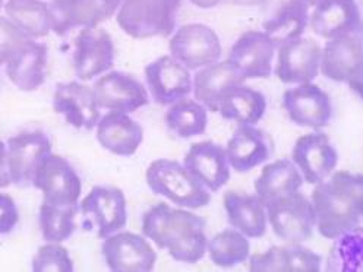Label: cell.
I'll use <instances>...</instances> for the list:
<instances>
[{
  "label": "cell",
  "mask_w": 363,
  "mask_h": 272,
  "mask_svg": "<svg viewBox=\"0 0 363 272\" xmlns=\"http://www.w3.org/2000/svg\"><path fill=\"white\" fill-rule=\"evenodd\" d=\"M123 0H50L48 4L50 27L65 37L74 30L96 28L116 16Z\"/></svg>",
  "instance_id": "obj_5"
},
{
  "label": "cell",
  "mask_w": 363,
  "mask_h": 272,
  "mask_svg": "<svg viewBox=\"0 0 363 272\" xmlns=\"http://www.w3.org/2000/svg\"><path fill=\"white\" fill-rule=\"evenodd\" d=\"M6 16L30 38L40 40L52 33L48 4L43 0H6Z\"/></svg>",
  "instance_id": "obj_32"
},
{
  "label": "cell",
  "mask_w": 363,
  "mask_h": 272,
  "mask_svg": "<svg viewBox=\"0 0 363 272\" xmlns=\"http://www.w3.org/2000/svg\"><path fill=\"white\" fill-rule=\"evenodd\" d=\"M101 254L106 265L119 272L152 271L157 252L144 234L118 232L103 239Z\"/></svg>",
  "instance_id": "obj_12"
},
{
  "label": "cell",
  "mask_w": 363,
  "mask_h": 272,
  "mask_svg": "<svg viewBox=\"0 0 363 272\" xmlns=\"http://www.w3.org/2000/svg\"><path fill=\"white\" fill-rule=\"evenodd\" d=\"M147 185L155 193L188 210H199L211 202V192L185 167L170 158L154 160L145 173Z\"/></svg>",
  "instance_id": "obj_3"
},
{
  "label": "cell",
  "mask_w": 363,
  "mask_h": 272,
  "mask_svg": "<svg viewBox=\"0 0 363 272\" xmlns=\"http://www.w3.org/2000/svg\"><path fill=\"white\" fill-rule=\"evenodd\" d=\"M30 41L33 38L21 31L8 16H0V64L12 60Z\"/></svg>",
  "instance_id": "obj_37"
},
{
  "label": "cell",
  "mask_w": 363,
  "mask_h": 272,
  "mask_svg": "<svg viewBox=\"0 0 363 272\" xmlns=\"http://www.w3.org/2000/svg\"><path fill=\"white\" fill-rule=\"evenodd\" d=\"M291 162L299 169L303 181L315 186L335 171L338 154L328 135L316 130L296 141L291 151Z\"/></svg>",
  "instance_id": "obj_17"
},
{
  "label": "cell",
  "mask_w": 363,
  "mask_h": 272,
  "mask_svg": "<svg viewBox=\"0 0 363 272\" xmlns=\"http://www.w3.org/2000/svg\"><path fill=\"white\" fill-rule=\"evenodd\" d=\"M276 53L277 45L264 31L251 30L235 41L227 59L239 67L246 79H264L272 74Z\"/></svg>",
  "instance_id": "obj_19"
},
{
  "label": "cell",
  "mask_w": 363,
  "mask_h": 272,
  "mask_svg": "<svg viewBox=\"0 0 363 272\" xmlns=\"http://www.w3.org/2000/svg\"><path fill=\"white\" fill-rule=\"evenodd\" d=\"M246 82V76L239 67L227 60H218L194 75V98L210 111H218L220 103L230 91Z\"/></svg>",
  "instance_id": "obj_20"
},
{
  "label": "cell",
  "mask_w": 363,
  "mask_h": 272,
  "mask_svg": "<svg viewBox=\"0 0 363 272\" xmlns=\"http://www.w3.org/2000/svg\"><path fill=\"white\" fill-rule=\"evenodd\" d=\"M116 47L111 35L103 28H82L74 44V74L82 82L93 81L111 71Z\"/></svg>",
  "instance_id": "obj_10"
},
{
  "label": "cell",
  "mask_w": 363,
  "mask_h": 272,
  "mask_svg": "<svg viewBox=\"0 0 363 272\" xmlns=\"http://www.w3.org/2000/svg\"><path fill=\"white\" fill-rule=\"evenodd\" d=\"M184 164L210 192L224 188L232 176L225 148L213 141L191 145L184 158Z\"/></svg>",
  "instance_id": "obj_21"
},
{
  "label": "cell",
  "mask_w": 363,
  "mask_h": 272,
  "mask_svg": "<svg viewBox=\"0 0 363 272\" xmlns=\"http://www.w3.org/2000/svg\"><path fill=\"white\" fill-rule=\"evenodd\" d=\"M182 0H123L116 21L132 38L170 37L176 30Z\"/></svg>",
  "instance_id": "obj_4"
},
{
  "label": "cell",
  "mask_w": 363,
  "mask_h": 272,
  "mask_svg": "<svg viewBox=\"0 0 363 272\" xmlns=\"http://www.w3.org/2000/svg\"><path fill=\"white\" fill-rule=\"evenodd\" d=\"M316 229L325 239L343 236L362 222L363 174L334 171L312 192Z\"/></svg>",
  "instance_id": "obj_2"
},
{
  "label": "cell",
  "mask_w": 363,
  "mask_h": 272,
  "mask_svg": "<svg viewBox=\"0 0 363 272\" xmlns=\"http://www.w3.org/2000/svg\"><path fill=\"white\" fill-rule=\"evenodd\" d=\"M169 52L189 71H198L218 62L223 47L220 37L211 27L186 24L172 34Z\"/></svg>",
  "instance_id": "obj_8"
},
{
  "label": "cell",
  "mask_w": 363,
  "mask_h": 272,
  "mask_svg": "<svg viewBox=\"0 0 363 272\" xmlns=\"http://www.w3.org/2000/svg\"><path fill=\"white\" fill-rule=\"evenodd\" d=\"M223 203L227 220L233 229L249 239H259L267 233V207L257 193L249 195L229 191L224 193Z\"/></svg>",
  "instance_id": "obj_26"
},
{
  "label": "cell",
  "mask_w": 363,
  "mask_h": 272,
  "mask_svg": "<svg viewBox=\"0 0 363 272\" xmlns=\"http://www.w3.org/2000/svg\"><path fill=\"white\" fill-rule=\"evenodd\" d=\"M249 269L267 272H286L283 246H271L265 252L249 255Z\"/></svg>",
  "instance_id": "obj_39"
},
{
  "label": "cell",
  "mask_w": 363,
  "mask_h": 272,
  "mask_svg": "<svg viewBox=\"0 0 363 272\" xmlns=\"http://www.w3.org/2000/svg\"><path fill=\"white\" fill-rule=\"evenodd\" d=\"M5 2H6V0H0V11L4 9V6H5Z\"/></svg>",
  "instance_id": "obj_47"
},
{
  "label": "cell",
  "mask_w": 363,
  "mask_h": 272,
  "mask_svg": "<svg viewBox=\"0 0 363 272\" xmlns=\"http://www.w3.org/2000/svg\"><path fill=\"white\" fill-rule=\"evenodd\" d=\"M96 136L99 144L108 152L130 157L143 145L144 129L128 113L107 111L96 126Z\"/></svg>",
  "instance_id": "obj_23"
},
{
  "label": "cell",
  "mask_w": 363,
  "mask_h": 272,
  "mask_svg": "<svg viewBox=\"0 0 363 272\" xmlns=\"http://www.w3.org/2000/svg\"><path fill=\"white\" fill-rule=\"evenodd\" d=\"M283 108L298 126L320 130L333 118V103L325 91L313 82L294 85L284 91Z\"/></svg>",
  "instance_id": "obj_13"
},
{
  "label": "cell",
  "mask_w": 363,
  "mask_h": 272,
  "mask_svg": "<svg viewBox=\"0 0 363 272\" xmlns=\"http://www.w3.org/2000/svg\"><path fill=\"white\" fill-rule=\"evenodd\" d=\"M207 254L216 265L229 268L247 261L251 255V243L249 237L232 227L208 239Z\"/></svg>",
  "instance_id": "obj_34"
},
{
  "label": "cell",
  "mask_w": 363,
  "mask_h": 272,
  "mask_svg": "<svg viewBox=\"0 0 363 272\" xmlns=\"http://www.w3.org/2000/svg\"><path fill=\"white\" fill-rule=\"evenodd\" d=\"M11 185H12V180L9 173L6 144L0 141V189H6Z\"/></svg>",
  "instance_id": "obj_41"
},
{
  "label": "cell",
  "mask_w": 363,
  "mask_h": 272,
  "mask_svg": "<svg viewBox=\"0 0 363 272\" xmlns=\"http://www.w3.org/2000/svg\"><path fill=\"white\" fill-rule=\"evenodd\" d=\"M144 76L150 98L160 106L169 107L192 94L194 78L191 71L170 55L148 63Z\"/></svg>",
  "instance_id": "obj_11"
},
{
  "label": "cell",
  "mask_w": 363,
  "mask_h": 272,
  "mask_svg": "<svg viewBox=\"0 0 363 272\" xmlns=\"http://www.w3.org/2000/svg\"><path fill=\"white\" fill-rule=\"evenodd\" d=\"M224 148L232 170L239 173L262 166L271 155L267 133L255 125H239Z\"/></svg>",
  "instance_id": "obj_24"
},
{
  "label": "cell",
  "mask_w": 363,
  "mask_h": 272,
  "mask_svg": "<svg viewBox=\"0 0 363 272\" xmlns=\"http://www.w3.org/2000/svg\"><path fill=\"white\" fill-rule=\"evenodd\" d=\"M303 186V177L291 160L281 158L264 166L255 180V193L267 207L268 203L296 193Z\"/></svg>",
  "instance_id": "obj_28"
},
{
  "label": "cell",
  "mask_w": 363,
  "mask_h": 272,
  "mask_svg": "<svg viewBox=\"0 0 363 272\" xmlns=\"http://www.w3.org/2000/svg\"><path fill=\"white\" fill-rule=\"evenodd\" d=\"M267 217L274 234L287 243H303L316 229L312 200L301 192L268 203Z\"/></svg>",
  "instance_id": "obj_6"
},
{
  "label": "cell",
  "mask_w": 363,
  "mask_h": 272,
  "mask_svg": "<svg viewBox=\"0 0 363 272\" xmlns=\"http://www.w3.org/2000/svg\"><path fill=\"white\" fill-rule=\"evenodd\" d=\"M362 12L356 0H324L312 8L309 26L321 38L333 40L354 34Z\"/></svg>",
  "instance_id": "obj_22"
},
{
  "label": "cell",
  "mask_w": 363,
  "mask_h": 272,
  "mask_svg": "<svg viewBox=\"0 0 363 272\" xmlns=\"http://www.w3.org/2000/svg\"><path fill=\"white\" fill-rule=\"evenodd\" d=\"M207 221L184 208L157 203L143 215V234L174 261L195 264L207 255Z\"/></svg>",
  "instance_id": "obj_1"
},
{
  "label": "cell",
  "mask_w": 363,
  "mask_h": 272,
  "mask_svg": "<svg viewBox=\"0 0 363 272\" xmlns=\"http://www.w3.org/2000/svg\"><path fill=\"white\" fill-rule=\"evenodd\" d=\"M354 35H356V38L360 41V44L363 45V13H362V19H360V26H359V28L356 30Z\"/></svg>",
  "instance_id": "obj_45"
},
{
  "label": "cell",
  "mask_w": 363,
  "mask_h": 272,
  "mask_svg": "<svg viewBox=\"0 0 363 272\" xmlns=\"http://www.w3.org/2000/svg\"><path fill=\"white\" fill-rule=\"evenodd\" d=\"M101 110L130 113L150 103L147 86L130 74L108 71L91 85Z\"/></svg>",
  "instance_id": "obj_14"
},
{
  "label": "cell",
  "mask_w": 363,
  "mask_h": 272,
  "mask_svg": "<svg viewBox=\"0 0 363 272\" xmlns=\"http://www.w3.org/2000/svg\"><path fill=\"white\" fill-rule=\"evenodd\" d=\"M311 8L302 0H289L283 4L276 15L264 22L262 31L277 45L298 40L309 27Z\"/></svg>",
  "instance_id": "obj_29"
},
{
  "label": "cell",
  "mask_w": 363,
  "mask_h": 272,
  "mask_svg": "<svg viewBox=\"0 0 363 272\" xmlns=\"http://www.w3.org/2000/svg\"><path fill=\"white\" fill-rule=\"evenodd\" d=\"M360 214H362V220H363V200H362V207H360Z\"/></svg>",
  "instance_id": "obj_48"
},
{
  "label": "cell",
  "mask_w": 363,
  "mask_h": 272,
  "mask_svg": "<svg viewBox=\"0 0 363 272\" xmlns=\"http://www.w3.org/2000/svg\"><path fill=\"white\" fill-rule=\"evenodd\" d=\"M283 249L286 272H316L323 266V256L302 243H287Z\"/></svg>",
  "instance_id": "obj_38"
},
{
  "label": "cell",
  "mask_w": 363,
  "mask_h": 272,
  "mask_svg": "<svg viewBox=\"0 0 363 272\" xmlns=\"http://www.w3.org/2000/svg\"><path fill=\"white\" fill-rule=\"evenodd\" d=\"M189 2L201 9H211V8H216L217 5H220L223 0H189Z\"/></svg>",
  "instance_id": "obj_43"
},
{
  "label": "cell",
  "mask_w": 363,
  "mask_h": 272,
  "mask_svg": "<svg viewBox=\"0 0 363 272\" xmlns=\"http://www.w3.org/2000/svg\"><path fill=\"white\" fill-rule=\"evenodd\" d=\"M323 47L316 40L301 37L277 49L276 75L286 85L312 82L321 69Z\"/></svg>",
  "instance_id": "obj_18"
},
{
  "label": "cell",
  "mask_w": 363,
  "mask_h": 272,
  "mask_svg": "<svg viewBox=\"0 0 363 272\" xmlns=\"http://www.w3.org/2000/svg\"><path fill=\"white\" fill-rule=\"evenodd\" d=\"M164 122L167 129L182 140L206 133L208 126V110L195 98H182L169 106Z\"/></svg>",
  "instance_id": "obj_31"
},
{
  "label": "cell",
  "mask_w": 363,
  "mask_h": 272,
  "mask_svg": "<svg viewBox=\"0 0 363 272\" xmlns=\"http://www.w3.org/2000/svg\"><path fill=\"white\" fill-rule=\"evenodd\" d=\"M53 110L65 118L67 125L85 132L94 130L101 118L93 86L82 81L57 84L53 94Z\"/></svg>",
  "instance_id": "obj_15"
},
{
  "label": "cell",
  "mask_w": 363,
  "mask_h": 272,
  "mask_svg": "<svg viewBox=\"0 0 363 272\" xmlns=\"http://www.w3.org/2000/svg\"><path fill=\"white\" fill-rule=\"evenodd\" d=\"M19 222V210L13 198L0 192V236L11 234Z\"/></svg>",
  "instance_id": "obj_40"
},
{
  "label": "cell",
  "mask_w": 363,
  "mask_h": 272,
  "mask_svg": "<svg viewBox=\"0 0 363 272\" xmlns=\"http://www.w3.org/2000/svg\"><path fill=\"white\" fill-rule=\"evenodd\" d=\"M331 271H363V227L357 225L352 232L334 239L328 255Z\"/></svg>",
  "instance_id": "obj_35"
},
{
  "label": "cell",
  "mask_w": 363,
  "mask_h": 272,
  "mask_svg": "<svg viewBox=\"0 0 363 272\" xmlns=\"http://www.w3.org/2000/svg\"><path fill=\"white\" fill-rule=\"evenodd\" d=\"M227 2L238 6H261L267 2V0H227Z\"/></svg>",
  "instance_id": "obj_44"
},
{
  "label": "cell",
  "mask_w": 363,
  "mask_h": 272,
  "mask_svg": "<svg viewBox=\"0 0 363 272\" xmlns=\"http://www.w3.org/2000/svg\"><path fill=\"white\" fill-rule=\"evenodd\" d=\"M78 210L93 220L101 240L123 230L128 224L126 196L115 186H94L78 202Z\"/></svg>",
  "instance_id": "obj_16"
},
{
  "label": "cell",
  "mask_w": 363,
  "mask_h": 272,
  "mask_svg": "<svg viewBox=\"0 0 363 272\" xmlns=\"http://www.w3.org/2000/svg\"><path fill=\"white\" fill-rule=\"evenodd\" d=\"M8 163L12 185L30 188L44 158L52 154V141L49 135L41 130L21 132L6 142Z\"/></svg>",
  "instance_id": "obj_9"
},
{
  "label": "cell",
  "mask_w": 363,
  "mask_h": 272,
  "mask_svg": "<svg viewBox=\"0 0 363 272\" xmlns=\"http://www.w3.org/2000/svg\"><path fill=\"white\" fill-rule=\"evenodd\" d=\"M363 63V45L354 34L327 40L323 47L321 69L327 79L347 84Z\"/></svg>",
  "instance_id": "obj_25"
},
{
  "label": "cell",
  "mask_w": 363,
  "mask_h": 272,
  "mask_svg": "<svg viewBox=\"0 0 363 272\" xmlns=\"http://www.w3.org/2000/svg\"><path fill=\"white\" fill-rule=\"evenodd\" d=\"M43 195V202L57 207L78 205L82 195V180L67 158L49 154L41 163L34 185Z\"/></svg>",
  "instance_id": "obj_7"
},
{
  "label": "cell",
  "mask_w": 363,
  "mask_h": 272,
  "mask_svg": "<svg viewBox=\"0 0 363 272\" xmlns=\"http://www.w3.org/2000/svg\"><path fill=\"white\" fill-rule=\"evenodd\" d=\"M265 96L245 84L233 88L218 107L223 119L233 120L238 125H257L265 116Z\"/></svg>",
  "instance_id": "obj_30"
},
{
  "label": "cell",
  "mask_w": 363,
  "mask_h": 272,
  "mask_svg": "<svg viewBox=\"0 0 363 272\" xmlns=\"http://www.w3.org/2000/svg\"><path fill=\"white\" fill-rule=\"evenodd\" d=\"M347 85L350 86L353 93L363 101V63L357 67V71L349 79Z\"/></svg>",
  "instance_id": "obj_42"
},
{
  "label": "cell",
  "mask_w": 363,
  "mask_h": 272,
  "mask_svg": "<svg viewBox=\"0 0 363 272\" xmlns=\"http://www.w3.org/2000/svg\"><path fill=\"white\" fill-rule=\"evenodd\" d=\"M33 271L37 272H69L74 271V261L69 251L62 243H50L40 246L33 259Z\"/></svg>",
  "instance_id": "obj_36"
},
{
  "label": "cell",
  "mask_w": 363,
  "mask_h": 272,
  "mask_svg": "<svg viewBox=\"0 0 363 272\" xmlns=\"http://www.w3.org/2000/svg\"><path fill=\"white\" fill-rule=\"evenodd\" d=\"M302 2H305L309 8H313V6H316L318 4H321V2H324V0H302Z\"/></svg>",
  "instance_id": "obj_46"
},
{
  "label": "cell",
  "mask_w": 363,
  "mask_h": 272,
  "mask_svg": "<svg viewBox=\"0 0 363 272\" xmlns=\"http://www.w3.org/2000/svg\"><path fill=\"white\" fill-rule=\"evenodd\" d=\"M78 205L57 207L43 202L38 212V225L45 242L63 243L69 240L77 230Z\"/></svg>",
  "instance_id": "obj_33"
},
{
  "label": "cell",
  "mask_w": 363,
  "mask_h": 272,
  "mask_svg": "<svg viewBox=\"0 0 363 272\" xmlns=\"http://www.w3.org/2000/svg\"><path fill=\"white\" fill-rule=\"evenodd\" d=\"M48 62V45L41 41L33 40L5 64L6 75L18 89L24 91V93H33L45 82Z\"/></svg>",
  "instance_id": "obj_27"
}]
</instances>
